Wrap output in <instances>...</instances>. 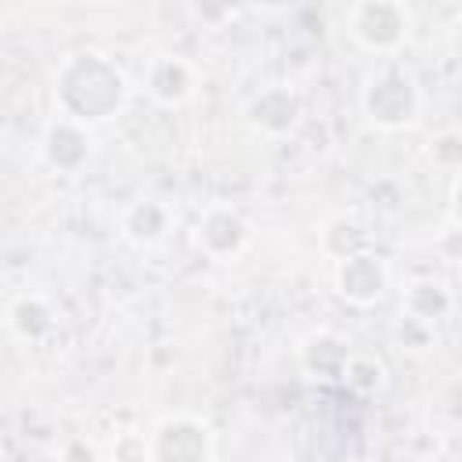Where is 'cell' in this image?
Wrapping results in <instances>:
<instances>
[{
	"instance_id": "6da1fadb",
	"label": "cell",
	"mask_w": 462,
	"mask_h": 462,
	"mask_svg": "<svg viewBox=\"0 0 462 462\" xmlns=\"http://www.w3.org/2000/svg\"><path fill=\"white\" fill-rule=\"evenodd\" d=\"M130 101L126 72L101 51H76L54 72V105L58 116L83 126L116 119Z\"/></svg>"
},
{
	"instance_id": "7a4b0ae2",
	"label": "cell",
	"mask_w": 462,
	"mask_h": 462,
	"mask_svg": "<svg viewBox=\"0 0 462 462\" xmlns=\"http://www.w3.org/2000/svg\"><path fill=\"white\" fill-rule=\"evenodd\" d=\"M361 112L375 130H408L422 116V87L419 79L397 65L383 61L365 76L361 87Z\"/></svg>"
},
{
	"instance_id": "3957f363",
	"label": "cell",
	"mask_w": 462,
	"mask_h": 462,
	"mask_svg": "<svg viewBox=\"0 0 462 462\" xmlns=\"http://www.w3.org/2000/svg\"><path fill=\"white\" fill-rule=\"evenodd\" d=\"M346 32L361 51L390 58L411 36V7L401 0H357L346 11Z\"/></svg>"
},
{
	"instance_id": "277c9868",
	"label": "cell",
	"mask_w": 462,
	"mask_h": 462,
	"mask_svg": "<svg viewBox=\"0 0 462 462\" xmlns=\"http://www.w3.org/2000/svg\"><path fill=\"white\" fill-rule=\"evenodd\" d=\"M213 430L195 415H170L148 433V462H213Z\"/></svg>"
},
{
	"instance_id": "5b68a950",
	"label": "cell",
	"mask_w": 462,
	"mask_h": 462,
	"mask_svg": "<svg viewBox=\"0 0 462 462\" xmlns=\"http://www.w3.org/2000/svg\"><path fill=\"white\" fill-rule=\"evenodd\" d=\"M332 285H336V296L346 300L350 307H372L390 289V267L375 249H368L350 260H339L332 271Z\"/></svg>"
},
{
	"instance_id": "8992f818",
	"label": "cell",
	"mask_w": 462,
	"mask_h": 462,
	"mask_svg": "<svg viewBox=\"0 0 462 462\" xmlns=\"http://www.w3.org/2000/svg\"><path fill=\"white\" fill-rule=\"evenodd\" d=\"M245 119L263 137H289L303 119V97L289 83H271L249 97Z\"/></svg>"
},
{
	"instance_id": "52a82bcc",
	"label": "cell",
	"mask_w": 462,
	"mask_h": 462,
	"mask_svg": "<svg viewBox=\"0 0 462 462\" xmlns=\"http://www.w3.org/2000/svg\"><path fill=\"white\" fill-rule=\"evenodd\" d=\"M40 155L43 162L54 170V173H65V177H76L90 155H94V137H90V126L76 123V119H51L47 130H43V141H40Z\"/></svg>"
},
{
	"instance_id": "ba28073f",
	"label": "cell",
	"mask_w": 462,
	"mask_h": 462,
	"mask_svg": "<svg viewBox=\"0 0 462 462\" xmlns=\"http://www.w3.org/2000/svg\"><path fill=\"white\" fill-rule=\"evenodd\" d=\"M195 242L209 260H231L249 245V224L235 206H209L195 224Z\"/></svg>"
},
{
	"instance_id": "9c48e42d",
	"label": "cell",
	"mask_w": 462,
	"mask_h": 462,
	"mask_svg": "<svg viewBox=\"0 0 462 462\" xmlns=\"http://www.w3.org/2000/svg\"><path fill=\"white\" fill-rule=\"evenodd\" d=\"M195 87H199V72L180 54H155L144 69V90L162 108L184 105L195 94Z\"/></svg>"
},
{
	"instance_id": "30bf717a",
	"label": "cell",
	"mask_w": 462,
	"mask_h": 462,
	"mask_svg": "<svg viewBox=\"0 0 462 462\" xmlns=\"http://www.w3.org/2000/svg\"><path fill=\"white\" fill-rule=\"evenodd\" d=\"M350 354H354V346H350V339L346 336H339V332H332V328H318V332H310L303 343H300V350H296V361H300V368L310 375V379H343V368H346V361H350Z\"/></svg>"
},
{
	"instance_id": "8fae6325",
	"label": "cell",
	"mask_w": 462,
	"mask_h": 462,
	"mask_svg": "<svg viewBox=\"0 0 462 462\" xmlns=\"http://www.w3.org/2000/svg\"><path fill=\"white\" fill-rule=\"evenodd\" d=\"M119 231L130 245L137 249H152L159 242H166V235L173 231V209L162 199H137L123 209L119 217Z\"/></svg>"
},
{
	"instance_id": "7c38bea8",
	"label": "cell",
	"mask_w": 462,
	"mask_h": 462,
	"mask_svg": "<svg viewBox=\"0 0 462 462\" xmlns=\"http://www.w3.org/2000/svg\"><path fill=\"white\" fill-rule=\"evenodd\" d=\"M4 325L18 343H43L54 332V307L40 292H22L7 303Z\"/></svg>"
},
{
	"instance_id": "4fadbf2b",
	"label": "cell",
	"mask_w": 462,
	"mask_h": 462,
	"mask_svg": "<svg viewBox=\"0 0 462 462\" xmlns=\"http://www.w3.org/2000/svg\"><path fill=\"white\" fill-rule=\"evenodd\" d=\"M451 310H455V296H451V289H448L440 278H415V282L404 289L401 318H411V321L433 328V325L444 321Z\"/></svg>"
},
{
	"instance_id": "5bb4252c",
	"label": "cell",
	"mask_w": 462,
	"mask_h": 462,
	"mask_svg": "<svg viewBox=\"0 0 462 462\" xmlns=\"http://www.w3.org/2000/svg\"><path fill=\"white\" fill-rule=\"evenodd\" d=\"M318 245H321V253H325L328 260L339 263V260H350V256H357V253H368V249H372V235H368V227H365L357 217L336 213V217H328V220L321 224Z\"/></svg>"
},
{
	"instance_id": "9a60e30c",
	"label": "cell",
	"mask_w": 462,
	"mask_h": 462,
	"mask_svg": "<svg viewBox=\"0 0 462 462\" xmlns=\"http://www.w3.org/2000/svg\"><path fill=\"white\" fill-rule=\"evenodd\" d=\"M350 393L357 397H375L383 386H386V365L375 357V354H365V350H354L346 368H343V379H339Z\"/></svg>"
},
{
	"instance_id": "2e32d148",
	"label": "cell",
	"mask_w": 462,
	"mask_h": 462,
	"mask_svg": "<svg viewBox=\"0 0 462 462\" xmlns=\"http://www.w3.org/2000/svg\"><path fill=\"white\" fill-rule=\"evenodd\" d=\"M426 155L437 170H462V126H444L426 141Z\"/></svg>"
},
{
	"instance_id": "e0dca14e",
	"label": "cell",
	"mask_w": 462,
	"mask_h": 462,
	"mask_svg": "<svg viewBox=\"0 0 462 462\" xmlns=\"http://www.w3.org/2000/svg\"><path fill=\"white\" fill-rule=\"evenodd\" d=\"M112 462H148V433H119L112 444Z\"/></svg>"
},
{
	"instance_id": "ac0fdd59",
	"label": "cell",
	"mask_w": 462,
	"mask_h": 462,
	"mask_svg": "<svg viewBox=\"0 0 462 462\" xmlns=\"http://www.w3.org/2000/svg\"><path fill=\"white\" fill-rule=\"evenodd\" d=\"M54 462H105V458H101L97 444H90L87 437H69V440L58 448Z\"/></svg>"
},
{
	"instance_id": "d6986e66",
	"label": "cell",
	"mask_w": 462,
	"mask_h": 462,
	"mask_svg": "<svg viewBox=\"0 0 462 462\" xmlns=\"http://www.w3.org/2000/svg\"><path fill=\"white\" fill-rule=\"evenodd\" d=\"M437 253H440L448 263H462V227L448 224V227L437 235Z\"/></svg>"
},
{
	"instance_id": "ffe728a7",
	"label": "cell",
	"mask_w": 462,
	"mask_h": 462,
	"mask_svg": "<svg viewBox=\"0 0 462 462\" xmlns=\"http://www.w3.org/2000/svg\"><path fill=\"white\" fill-rule=\"evenodd\" d=\"M401 343H411V350H426V346L433 343V328H426V325L404 318V325H401Z\"/></svg>"
},
{
	"instance_id": "44dd1931",
	"label": "cell",
	"mask_w": 462,
	"mask_h": 462,
	"mask_svg": "<svg viewBox=\"0 0 462 462\" xmlns=\"http://www.w3.org/2000/svg\"><path fill=\"white\" fill-rule=\"evenodd\" d=\"M444 40H448V51H451V54L462 61V11H458L451 22H448V29H444Z\"/></svg>"
},
{
	"instance_id": "7402d4cb",
	"label": "cell",
	"mask_w": 462,
	"mask_h": 462,
	"mask_svg": "<svg viewBox=\"0 0 462 462\" xmlns=\"http://www.w3.org/2000/svg\"><path fill=\"white\" fill-rule=\"evenodd\" d=\"M448 224H455V227H462V177L455 180V188H451V206H448Z\"/></svg>"
}]
</instances>
